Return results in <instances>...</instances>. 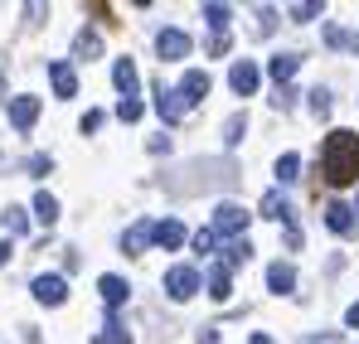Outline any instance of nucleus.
Masks as SVG:
<instances>
[{
  "instance_id": "4468645a",
  "label": "nucleus",
  "mask_w": 359,
  "mask_h": 344,
  "mask_svg": "<svg viewBox=\"0 0 359 344\" xmlns=\"http://www.w3.org/2000/svg\"><path fill=\"white\" fill-rule=\"evenodd\" d=\"M184 238H189V233H184L180 219H161V223H156V247H165V252L184 247Z\"/></svg>"
},
{
  "instance_id": "7c9ffc66",
  "label": "nucleus",
  "mask_w": 359,
  "mask_h": 344,
  "mask_svg": "<svg viewBox=\"0 0 359 344\" xmlns=\"http://www.w3.org/2000/svg\"><path fill=\"white\" fill-rule=\"evenodd\" d=\"M243 131H248V116H229V126H224V141H229V146H238Z\"/></svg>"
},
{
  "instance_id": "4c0bfd02",
  "label": "nucleus",
  "mask_w": 359,
  "mask_h": 344,
  "mask_svg": "<svg viewBox=\"0 0 359 344\" xmlns=\"http://www.w3.org/2000/svg\"><path fill=\"white\" fill-rule=\"evenodd\" d=\"M10 262V238H0V267Z\"/></svg>"
},
{
  "instance_id": "cd10ccee",
  "label": "nucleus",
  "mask_w": 359,
  "mask_h": 344,
  "mask_svg": "<svg viewBox=\"0 0 359 344\" xmlns=\"http://www.w3.org/2000/svg\"><path fill=\"white\" fill-rule=\"evenodd\" d=\"M306 102H311V112L320 116V121H325V116L335 112V97H330L325 88H311V97H306Z\"/></svg>"
},
{
  "instance_id": "c9c22d12",
  "label": "nucleus",
  "mask_w": 359,
  "mask_h": 344,
  "mask_svg": "<svg viewBox=\"0 0 359 344\" xmlns=\"http://www.w3.org/2000/svg\"><path fill=\"white\" fill-rule=\"evenodd\" d=\"M78 126H83V131H97V126H102V112H83Z\"/></svg>"
},
{
  "instance_id": "0eeeda50",
  "label": "nucleus",
  "mask_w": 359,
  "mask_h": 344,
  "mask_svg": "<svg viewBox=\"0 0 359 344\" xmlns=\"http://www.w3.org/2000/svg\"><path fill=\"white\" fill-rule=\"evenodd\" d=\"M29 291H34V301H39V305H63V301H68V282L54 277V272H49V277H34Z\"/></svg>"
},
{
  "instance_id": "72a5a7b5",
  "label": "nucleus",
  "mask_w": 359,
  "mask_h": 344,
  "mask_svg": "<svg viewBox=\"0 0 359 344\" xmlns=\"http://www.w3.org/2000/svg\"><path fill=\"white\" fill-rule=\"evenodd\" d=\"M141 112H146L141 102H117V116H121V121H141Z\"/></svg>"
},
{
  "instance_id": "39448f33",
  "label": "nucleus",
  "mask_w": 359,
  "mask_h": 344,
  "mask_svg": "<svg viewBox=\"0 0 359 344\" xmlns=\"http://www.w3.org/2000/svg\"><path fill=\"white\" fill-rule=\"evenodd\" d=\"M209 92H214V83H209V73H204V68H189V73L180 78V97H184V107H199Z\"/></svg>"
},
{
  "instance_id": "c756f323",
  "label": "nucleus",
  "mask_w": 359,
  "mask_h": 344,
  "mask_svg": "<svg viewBox=\"0 0 359 344\" xmlns=\"http://www.w3.org/2000/svg\"><path fill=\"white\" fill-rule=\"evenodd\" d=\"M297 107V88H277L272 92V112H292Z\"/></svg>"
},
{
  "instance_id": "f03ea898",
  "label": "nucleus",
  "mask_w": 359,
  "mask_h": 344,
  "mask_svg": "<svg viewBox=\"0 0 359 344\" xmlns=\"http://www.w3.org/2000/svg\"><path fill=\"white\" fill-rule=\"evenodd\" d=\"M248 219H252V214H248L243 204L224 199V204L214 209V223H209V228L219 233V238H243V233H248Z\"/></svg>"
},
{
  "instance_id": "9b49d317",
  "label": "nucleus",
  "mask_w": 359,
  "mask_h": 344,
  "mask_svg": "<svg viewBox=\"0 0 359 344\" xmlns=\"http://www.w3.org/2000/svg\"><path fill=\"white\" fill-rule=\"evenodd\" d=\"M49 83H54V97H63V102H68V97L78 92V73H73V63L54 58V63H49Z\"/></svg>"
},
{
  "instance_id": "ddd939ff",
  "label": "nucleus",
  "mask_w": 359,
  "mask_h": 344,
  "mask_svg": "<svg viewBox=\"0 0 359 344\" xmlns=\"http://www.w3.org/2000/svg\"><path fill=\"white\" fill-rule=\"evenodd\" d=\"M156 112L165 116V121H180V116L189 112V107H184V97H180V88H165V83L156 88Z\"/></svg>"
},
{
  "instance_id": "b1692460",
  "label": "nucleus",
  "mask_w": 359,
  "mask_h": 344,
  "mask_svg": "<svg viewBox=\"0 0 359 344\" xmlns=\"http://www.w3.org/2000/svg\"><path fill=\"white\" fill-rule=\"evenodd\" d=\"M252 262V247H248V238H233L229 242V252H224V267L233 272V267H248Z\"/></svg>"
},
{
  "instance_id": "473e14b6",
  "label": "nucleus",
  "mask_w": 359,
  "mask_h": 344,
  "mask_svg": "<svg viewBox=\"0 0 359 344\" xmlns=\"http://www.w3.org/2000/svg\"><path fill=\"white\" fill-rule=\"evenodd\" d=\"M54 170V160H49V156H29V160H25V174H34V179H39V174H49Z\"/></svg>"
},
{
  "instance_id": "412c9836",
  "label": "nucleus",
  "mask_w": 359,
  "mask_h": 344,
  "mask_svg": "<svg viewBox=\"0 0 359 344\" xmlns=\"http://www.w3.org/2000/svg\"><path fill=\"white\" fill-rule=\"evenodd\" d=\"M0 228L10 233V238H25V228H29V219H25V209H0Z\"/></svg>"
},
{
  "instance_id": "dca6fc26",
  "label": "nucleus",
  "mask_w": 359,
  "mask_h": 344,
  "mask_svg": "<svg viewBox=\"0 0 359 344\" xmlns=\"http://www.w3.org/2000/svg\"><path fill=\"white\" fill-rule=\"evenodd\" d=\"M297 68H301V54H272V63H267V73L277 78V88H292Z\"/></svg>"
},
{
  "instance_id": "aec40b11",
  "label": "nucleus",
  "mask_w": 359,
  "mask_h": 344,
  "mask_svg": "<svg viewBox=\"0 0 359 344\" xmlns=\"http://www.w3.org/2000/svg\"><path fill=\"white\" fill-rule=\"evenodd\" d=\"M257 214H262V219H282V223H292V204H287L277 189H272V194H262V209H257Z\"/></svg>"
},
{
  "instance_id": "bb28decb",
  "label": "nucleus",
  "mask_w": 359,
  "mask_h": 344,
  "mask_svg": "<svg viewBox=\"0 0 359 344\" xmlns=\"http://www.w3.org/2000/svg\"><path fill=\"white\" fill-rule=\"evenodd\" d=\"M189 242H194V257H214V252H219V233L214 228H199Z\"/></svg>"
},
{
  "instance_id": "c85d7f7f",
  "label": "nucleus",
  "mask_w": 359,
  "mask_h": 344,
  "mask_svg": "<svg viewBox=\"0 0 359 344\" xmlns=\"http://www.w3.org/2000/svg\"><path fill=\"white\" fill-rule=\"evenodd\" d=\"M297 174H301V156H297V151H287V156L277 160V179H282V184H292Z\"/></svg>"
},
{
  "instance_id": "a19ab883",
  "label": "nucleus",
  "mask_w": 359,
  "mask_h": 344,
  "mask_svg": "<svg viewBox=\"0 0 359 344\" xmlns=\"http://www.w3.org/2000/svg\"><path fill=\"white\" fill-rule=\"evenodd\" d=\"M0 92H5V73H0Z\"/></svg>"
},
{
  "instance_id": "9d476101",
  "label": "nucleus",
  "mask_w": 359,
  "mask_h": 344,
  "mask_svg": "<svg viewBox=\"0 0 359 344\" xmlns=\"http://www.w3.org/2000/svg\"><path fill=\"white\" fill-rule=\"evenodd\" d=\"M112 78H117V88H121V102H141V97H136V88H141V73H136V63H131L126 54L112 63Z\"/></svg>"
},
{
  "instance_id": "1a4fd4ad",
  "label": "nucleus",
  "mask_w": 359,
  "mask_h": 344,
  "mask_svg": "<svg viewBox=\"0 0 359 344\" xmlns=\"http://www.w3.org/2000/svg\"><path fill=\"white\" fill-rule=\"evenodd\" d=\"M325 228L340 233V238L359 233V214H355V204H325Z\"/></svg>"
},
{
  "instance_id": "79ce46f5",
  "label": "nucleus",
  "mask_w": 359,
  "mask_h": 344,
  "mask_svg": "<svg viewBox=\"0 0 359 344\" xmlns=\"http://www.w3.org/2000/svg\"><path fill=\"white\" fill-rule=\"evenodd\" d=\"M355 214H359V199H355Z\"/></svg>"
},
{
  "instance_id": "5701e85b",
  "label": "nucleus",
  "mask_w": 359,
  "mask_h": 344,
  "mask_svg": "<svg viewBox=\"0 0 359 344\" xmlns=\"http://www.w3.org/2000/svg\"><path fill=\"white\" fill-rule=\"evenodd\" d=\"M73 54H78V58H88V63H93V58H102V39H97L93 29H83V34L73 39Z\"/></svg>"
},
{
  "instance_id": "f704fd0d",
  "label": "nucleus",
  "mask_w": 359,
  "mask_h": 344,
  "mask_svg": "<svg viewBox=\"0 0 359 344\" xmlns=\"http://www.w3.org/2000/svg\"><path fill=\"white\" fill-rule=\"evenodd\" d=\"M229 54V34H214V39H209V58H224Z\"/></svg>"
},
{
  "instance_id": "6e6552de",
  "label": "nucleus",
  "mask_w": 359,
  "mask_h": 344,
  "mask_svg": "<svg viewBox=\"0 0 359 344\" xmlns=\"http://www.w3.org/2000/svg\"><path fill=\"white\" fill-rule=\"evenodd\" d=\"M257 83H262V73H257V63H252V58H238V63L229 68V88H233L238 97L257 92Z\"/></svg>"
},
{
  "instance_id": "a878e982",
  "label": "nucleus",
  "mask_w": 359,
  "mask_h": 344,
  "mask_svg": "<svg viewBox=\"0 0 359 344\" xmlns=\"http://www.w3.org/2000/svg\"><path fill=\"white\" fill-rule=\"evenodd\" d=\"M204 20L214 25V34H224L229 20H233V5H219V0H214V5H204Z\"/></svg>"
},
{
  "instance_id": "ea45409f",
  "label": "nucleus",
  "mask_w": 359,
  "mask_h": 344,
  "mask_svg": "<svg viewBox=\"0 0 359 344\" xmlns=\"http://www.w3.org/2000/svg\"><path fill=\"white\" fill-rule=\"evenodd\" d=\"M248 344H272V340H267V335H252V340H248Z\"/></svg>"
},
{
  "instance_id": "2eb2a0df",
  "label": "nucleus",
  "mask_w": 359,
  "mask_h": 344,
  "mask_svg": "<svg viewBox=\"0 0 359 344\" xmlns=\"http://www.w3.org/2000/svg\"><path fill=\"white\" fill-rule=\"evenodd\" d=\"M146 242H156V223H151V219H141V223H131V228H126L121 252H146Z\"/></svg>"
},
{
  "instance_id": "2f4dec72",
  "label": "nucleus",
  "mask_w": 359,
  "mask_h": 344,
  "mask_svg": "<svg viewBox=\"0 0 359 344\" xmlns=\"http://www.w3.org/2000/svg\"><path fill=\"white\" fill-rule=\"evenodd\" d=\"M316 15H320V5H316V0H301V5H292V20H297V25L316 20Z\"/></svg>"
},
{
  "instance_id": "423d86ee",
  "label": "nucleus",
  "mask_w": 359,
  "mask_h": 344,
  "mask_svg": "<svg viewBox=\"0 0 359 344\" xmlns=\"http://www.w3.org/2000/svg\"><path fill=\"white\" fill-rule=\"evenodd\" d=\"M34 121H39V97L34 92H20L10 102V131H29Z\"/></svg>"
},
{
  "instance_id": "7ed1b4c3",
  "label": "nucleus",
  "mask_w": 359,
  "mask_h": 344,
  "mask_svg": "<svg viewBox=\"0 0 359 344\" xmlns=\"http://www.w3.org/2000/svg\"><path fill=\"white\" fill-rule=\"evenodd\" d=\"M189 49H194V39L184 29H161L156 34V58L161 63H180V58H189Z\"/></svg>"
},
{
  "instance_id": "393cba45",
  "label": "nucleus",
  "mask_w": 359,
  "mask_h": 344,
  "mask_svg": "<svg viewBox=\"0 0 359 344\" xmlns=\"http://www.w3.org/2000/svg\"><path fill=\"white\" fill-rule=\"evenodd\" d=\"M97 344H131V330L121 325L117 315H107V325H102V335H97Z\"/></svg>"
},
{
  "instance_id": "4be33fe9",
  "label": "nucleus",
  "mask_w": 359,
  "mask_h": 344,
  "mask_svg": "<svg viewBox=\"0 0 359 344\" xmlns=\"http://www.w3.org/2000/svg\"><path fill=\"white\" fill-rule=\"evenodd\" d=\"M325 44H330V49H350V54H359V34L340 29V25H325Z\"/></svg>"
},
{
  "instance_id": "a211bd4d",
  "label": "nucleus",
  "mask_w": 359,
  "mask_h": 344,
  "mask_svg": "<svg viewBox=\"0 0 359 344\" xmlns=\"http://www.w3.org/2000/svg\"><path fill=\"white\" fill-rule=\"evenodd\" d=\"M209 296H214V301H229V296H233V272H229L224 262L209 272Z\"/></svg>"
},
{
  "instance_id": "58836bf2",
  "label": "nucleus",
  "mask_w": 359,
  "mask_h": 344,
  "mask_svg": "<svg viewBox=\"0 0 359 344\" xmlns=\"http://www.w3.org/2000/svg\"><path fill=\"white\" fill-rule=\"evenodd\" d=\"M199 344H219V330H204V335H199Z\"/></svg>"
},
{
  "instance_id": "e433bc0d",
  "label": "nucleus",
  "mask_w": 359,
  "mask_h": 344,
  "mask_svg": "<svg viewBox=\"0 0 359 344\" xmlns=\"http://www.w3.org/2000/svg\"><path fill=\"white\" fill-rule=\"evenodd\" d=\"M345 325H350V330H359V301L350 305V315H345Z\"/></svg>"
},
{
  "instance_id": "20e7f679",
  "label": "nucleus",
  "mask_w": 359,
  "mask_h": 344,
  "mask_svg": "<svg viewBox=\"0 0 359 344\" xmlns=\"http://www.w3.org/2000/svg\"><path fill=\"white\" fill-rule=\"evenodd\" d=\"M194 291H199V272L194 267H170L165 272V296L170 301H189Z\"/></svg>"
},
{
  "instance_id": "6ab92c4d",
  "label": "nucleus",
  "mask_w": 359,
  "mask_h": 344,
  "mask_svg": "<svg viewBox=\"0 0 359 344\" xmlns=\"http://www.w3.org/2000/svg\"><path fill=\"white\" fill-rule=\"evenodd\" d=\"M34 214H39L44 228H54V223H59V199H54L49 189H39V194H34Z\"/></svg>"
},
{
  "instance_id": "f8f14e48",
  "label": "nucleus",
  "mask_w": 359,
  "mask_h": 344,
  "mask_svg": "<svg viewBox=\"0 0 359 344\" xmlns=\"http://www.w3.org/2000/svg\"><path fill=\"white\" fill-rule=\"evenodd\" d=\"M267 291H272V296H292V291H297V267H292V262H272V267H267Z\"/></svg>"
},
{
  "instance_id": "f3484780",
  "label": "nucleus",
  "mask_w": 359,
  "mask_h": 344,
  "mask_svg": "<svg viewBox=\"0 0 359 344\" xmlns=\"http://www.w3.org/2000/svg\"><path fill=\"white\" fill-rule=\"evenodd\" d=\"M97 291H102V301H107V310H117V305H126V296H131V287H126L121 277H112V272H107V277L97 282Z\"/></svg>"
},
{
  "instance_id": "f257e3e1",
  "label": "nucleus",
  "mask_w": 359,
  "mask_h": 344,
  "mask_svg": "<svg viewBox=\"0 0 359 344\" xmlns=\"http://www.w3.org/2000/svg\"><path fill=\"white\" fill-rule=\"evenodd\" d=\"M320 170H325V184L345 189V184H359V136L355 131H330L325 146H320Z\"/></svg>"
}]
</instances>
